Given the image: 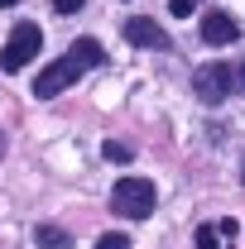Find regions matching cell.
<instances>
[{
    "label": "cell",
    "instance_id": "6da1fadb",
    "mask_svg": "<svg viewBox=\"0 0 245 249\" xmlns=\"http://www.w3.org/2000/svg\"><path fill=\"white\" fill-rule=\"evenodd\" d=\"M101 43L96 38H77L72 48H67V58H58L53 67H43L39 77H34V96H58V91H67L82 72H92V67H101Z\"/></svg>",
    "mask_w": 245,
    "mask_h": 249
},
{
    "label": "cell",
    "instance_id": "7a4b0ae2",
    "mask_svg": "<svg viewBox=\"0 0 245 249\" xmlns=\"http://www.w3.org/2000/svg\"><path fill=\"white\" fill-rule=\"evenodd\" d=\"M111 206L125 220H144L154 211V182H144V178H121L116 192H111Z\"/></svg>",
    "mask_w": 245,
    "mask_h": 249
},
{
    "label": "cell",
    "instance_id": "3957f363",
    "mask_svg": "<svg viewBox=\"0 0 245 249\" xmlns=\"http://www.w3.org/2000/svg\"><path fill=\"white\" fill-rule=\"evenodd\" d=\"M192 91L202 96L207 106H216V101L236 96V72H231L226 62H207V67H197V72H192Z\"/></svg>",
    "mask_w": 245,
    "mask_h": 249
},
{
    "label": "cell",
    "instance_id": "277c9868",
    "mask_svg": "<svg viewBox=\"0 0 245 249\" xmlns=\"http://www.w3.org/2000/svg\"><path fill=\"white\" fill-rule=\"evenodd\" d=\"M34 53H39V29H34V24H20V29L10 34L5 53H0V67H5V72H20Z\"/></svg>",
    "mask_w": 245,
    "mask_h": 249
},
{
    "label": "cell",
    "instance_id": "5b68a950",
    "mask_svg": "<svg viewBox=\"0 0 245 249\" xmlns=\"http://www.w3.org/2000/svg\"><path fill=\"white\" fill-rule=\"evenodd\" d=\"M236 19H231V15H226V10H207V15H202V38H207V43H236Z\"/></svg>",
    "mask_w": 245,
    "mask_h": 249
},
{
    "label": "cell",
    "instance_id": "8992f818",
    "mask_svg": "<svg viewBox=\"0 0 245 249\" xmlns=\"http://www.w3.org/2000/svg\"><path fill=\"white\" fill-rule=\"evenodd\" d=\"M125 38H130L135 48H168V34L159 29L154 19H130V24H125Z\"/></svg>",
    "mask_w": 245,
    "mask_h": 249
},
{
    "label": "cell",
    "instance_id": "52a82bcc",
    "mask_svg": "<svg viewBox=\"0 0 245 249\" xmlns=\"http://www.w3.org/2000/svg\"><path fill=\"white\" fill-rule=\"evenodd\" d=\"M39 245H43V249H67V230H58V225H39Z\"/></svg>",
    "mask_w": 245,
    "mask_h": 249
},
{
    "label": "cell",
    "instance_id": "ba28073f",
    "mask_svg": "<svg viewBox=\"0 0 245 249\" xmlns=\"http://www.w3.org/2000/svg\"><path fill=\"white\" fill-rule=\"evenodd\" d=\"M221 240H231V235H221L216 225H202L197 230V249H221Z\"/></svg>",
    "mask_w": 245,
    "mask_h": 249
},
{
    "label": "cell",
    "instance_id": "9c48e42d",
    "mask_svg": "<svg viewBox=\"0 0 245 249\" xmlns=\"http://www.w3.org/2000/svg\"><path fill=\"white\" fill-rule=\"evenodd\" d=\"M96 249H130V240H125V235H101Z\"/></svg>",
    "mask_w": 245,
    "mask_h": 249
},
{
    "label": "cell",
    "instance_id": "30bf717a",
    "mask_svg": "<svg viewBox=\"0 0 245 249\" xmlns=\"http://www.w3.org/2000/svg\"><path fill=\"white\" fill-rule=\"evenodd\" d=\"M106 158H116V163H125V158H130V149H125V144H106Z\"/></svg>",
    "mask_w": 245,
    "mask_h": 249
},
{
    "label": "cell",
    "instance_id": "8fae6325",
    "mask_svg": "<svg viewBox=\"0 0 245 249\" xmlns=\"http://www.w3.org/2000/svg\"><path fill=\"white\" fill-rule=\"evenodd\" d=\"M53 10H62V15H72V10H82V0H53Z\"/></svg>",
    "mask_w": 245,
    "mask_h": 249
},
{
    "label": "cell",
    "instance_id": "7c38bea8",
    "mask_svg": "<svg viewBox=\"0 0 245 249\" xmlns=\"http://www.w3.org/2000/svg\"><path fill=\"white\" fill-rule=\"evenodd\" d=\"M192 5L197 0H173V15H192Z\"/></svg>",
    "mask_w": 245,
    "mask_h": 249
},
{
    "label": "cell",
    "instance_id": "4fadbf2b",
    "mask_svg": "<svg viewBox=\"0 0 245 249\" xmlns=\"http://www.w3.org/2000/svg\"><path fill=\"white\" fill-rule=\"evenodd\" d=\"M236 91L245 96V62H241V67H236Z\"/></svg>",
    "mask_w": 245,
    "mask_h": 249
},
{
    "label": "cell",
    "instance_id": "5bb4252c",
    "mask_svg": "<svg viewBox=\"0 0 245 249\" xmlns=\"http://www.w3.org/2000/svg\"><path fill=\"white\" fill-rule=\"evenodd\" d=\"M0 154H5V139H0Z\"/></svg>",
    "mask_w": 245,
    "mask_h": 249
},
{
    "label": "cell",
    "instance_id": "9a60e30c",
    "mask_svg": "<svg viewBox=\"0 0 245 249\" xmlns=\"http://www.w3.org/2000/svg\"><path fill=\"white\" fill-rule=\"evenodd\" d=\"M0 5H15V0H0Z\"/></svg>",
    "mask_w": 245,
    "mask_h": 249
}]
</instances>
